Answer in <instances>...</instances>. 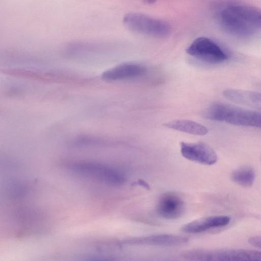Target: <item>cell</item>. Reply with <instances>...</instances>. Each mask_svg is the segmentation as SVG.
Listing matches in <instances>:
<instances>
[{
    "label": "cell",
    "mask_w": 261,
    "mask_h": 261,
    "mask_svg": "<svg viewBox=\"0 0 261 261\" xmlns=\"http://www.w3.org/2000/svg\"><path fill=\"white\" fill-rule=\"evenodd\" d=\"M180 150L185 158L203 165H213L218 160L215 150L208 144L202 142H181Z\"/></svg>",
    "instance_id": "cell-6"
},
{
    "label": "cell",
    "mask_w": 261,
    "mask_h": 261,
    "mask_svg": "<svg viewBox=\"0 0 261 261\" xmlns=\"http://www.w3.org/2000/svg\"><path fill=\"white\" fill-rule=\"evenodd\" d=\"M223 95L227 99L261 112V93L246 90L227 89Z\"/></svg>",
    "instance_id": "cell-11"
},
{
    "label": "cell",
    "mask_w": 261,
    "mask_h": 261,
    "mask_svg": "<svg viewBox=\"0 0 261 261\" xmlns=\"http://www.w3.org/2000/svg\"><path fill=\"white\" fill-rule=\"evenodd\" d=\"M180 256L190 260H261V251L242 249H192L182 252Z\"/></svg>",
    "instance_id": "cell-2"
},
{
    "label": "cell",
    "mask_w": 261,
    "mask_h": 261,
    "mask_svg": "<svg viewBox=\"0 0 261 261\" xmlns=\"http://www.w3.org/2000/svg\"><path fill=\"white\" fill-rule=\"evenodd\" d=\"M202 116L207 119L233 125L261 128V112L222 102L210 105L202 112Z\"/></svg>",
    "instance_id": "cell-1"
},
{
    "label": "cell",
    "mask_w": 261,
    "mask_h": 261,
    "mask_svg": "<svg viewBox=\"0 0 261 261\" xmlns=\"http://www.w3.org/2000/svg\"><path fill=\"white\" fill-rule=\"evenodd\" d=\"M188 238L172 234H156L135 237L124 240L122 244L126 245H153L173 246L187 244Z\"/></svg>",
    "instance_id": "cell-7"
},
{
    "label": "cell",
    "mask_w": 261,
    "mask_h": 261,
    "mask_svg": "<svg viewBox=\"0 0 261 261\" xmlns=\"http://www.w3.org/2000/svg\"><path fill=\"white\" fill-rule=\"evenodd\" d=\"M70 170L97 179L108 185L119 187L125 178L120 171L107 165L91 162H73L65 165Z\"/></svg>",
    "instance_id": "cell-3"
},
{
    "label": "cell",
    "mask_w": 261,
    "mask_h": 261,
    "mask_svg": "<svg viewBox=\"0 0 261 261\" xmlns=\"http://www.w3.org/2000/svg\"><path fill=\"white\" fill-rule=\"evenodd\" d=\"M146 71V67L142 64L127 62L119 64L105 71L102 74L101 77L107 81L129 80L141 76Z\"/></svg>",
    "instance_id": "cell-9"
},
{
    "label": "cell",
    "mask_w": 261,
    "mask_h": 261,
    "mask_svg": "<svg viewBox=\"0 0 261 261\" xmlns=\"http://www.w3.org/2000/svg\"><path fill=\"white\" fill-rule=\"evenodd\" d=\"M255 173L250 166H244L235 169L231 174V179L235 183L244 187H251L254 181Z\"/></svg>",
    "instance_id": "cell-14"
},
{
    "label": "cell",
    "mask_w": 261,
    "mask_h": 261,
    "mask_svg": "<svg viewBox=\"0 0 261 261\" xmlns=\"http://www.w3.org/2000/svg\"><path fill=\"white\" fill-rule=\"evenodd\" d=\"M144 2L147 4H152L155 3L156 0H143Z\"/></svg>",
    "instance_id": "cell-15"
},
{
    "label": "cell",
    "mask_w": 261,
    "mask_h": 261,
    "mask_svg": "<svg viewBox=\"0 0 261 261\" xmlns=\"http://www.w3.org/2000/svg\"><path fill=\"white\" fill-rule=\"evenodd\" d=\"M186 52L201 61L211 64L223 63L228 58L227 55L216 43L205 37L195 39Z\"/></svg>",
    "instance_id": "cell-5"
},
{
    "label": "cell",
    "mask_w": 261,
    "mask_h": 261,
    "mask_svg": "<svg viewBox=\"0 0 261 261\" xmlns=\"http://www.w3.org/2000/svg\"><path fill=\"white\" fill-rule=\"evenodd\" d=\"M233 13L249 28L256 32L261 29V9L246 5L228 6Z\"/></svg>",
    "instance_id": "cell-12"
},
{
    "label": "cell",
    "mask_w": 261,
    "mask_h": 261,
    "mask_svg": "<svg viewBox=\"0 0 261 261\" xmlns=\"http://www.w3.org/2000/svg\"><path fill=\"white\" fill-rule=\"evenodd\" d=\"M158 215L166 219H175L180 217L185 210L182 199L176 194L166 192L159 198L156 205Z\"/></svg>",
    "instance_id": "cell-8"
},
{
    "label": "cell",
    "mask_w": 261,
    "mask_h": 261,
    "mask_svg": "<svg viewBox=\"0 0 261 261\" xmlns=\"http://www.w3.org/2000/svg\"><path fill=\"white\" fill-rule=\"evenodd\" d=\"M123 22L129 30L152 37H166L171 31L167 21L140 13L126 14Z\"/></svg>",
    "instance_id": "cell-4"
},
{
    "label": "cell",
    "mask_w": 261,
    "mask_h": 261,
    "mask_svg": "<svg viewBox=\"0 0 261 261\" xmlns=\"http://www.w3.org/2000/svg\"><path fill=\"white\" fill-rule=\"evenodd\" d=\"M230 220V218L226 215L210 216L189 222L183 226L181 230L190 233H201L211 229L225 226Z\"/></svg>",
    "instance_id": "cell-10"
},
{
    "label": "cell",
    "mask_w": 261,
    "mask_h": 261,
    "mask_svg": "<svg viewBox=\"0 0 261 261\" xmlns=\"http://www.w3.org/2000/svg\"><path fill=\"white\" fill-rule=\"evenodd\" d=\"M163 125L166 127L191 135L203 136L208 133L205 126L190 120H174Z\"/></svg>",
    "instance_id": "cell-13"
}]
</instances>
